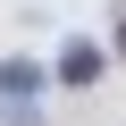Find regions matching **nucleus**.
Here are the masks:
<instances>
[{
	"label": "nucleus",
	"mask_w": 126,
	"mask_h": 126,
	"mask_svg": "<svg viewBox=\"0 0 126 126\" xmlns=\"http://www.w3.org/2000/svg\"><path fill=\"white\" fill-rule=\"evenodd\" d=\"M59 84H67V93H84V84H101V42H67V50H59Z\"/></svg>",
	"instance_id": "f257e3e1"
},
{
	"label": "nucleus",
	"mask_w": 126,
	"mask_h": 126,
	"mask_svg": "<svg viewBox=\"0 0 126 126\" xmlns=\"http://www.w3.org/2000/svg\"><path fill=\"white\" fill-rule=\"evenodd\" d=\"M118 50H126V25H118Z\"/></svg>",
	"instance_id": "7ed1b4c3"
},
{
	"label": "nucleus",
	"mask_w": 126,
	"mask_h": 126,
	"mask_svg": "<svg viewBox=\"0 0 126 126\" xmlns=\"http://www.w3.org/2000/svg\"><path fill=\"white\" fill-rule=\"evenodd\" d=\"M0 93H9V101H25V93H42V67H25V59H9V67H0Z\"/></svg>",
	"instance_id": "f03ea898"
}]
</instances>
